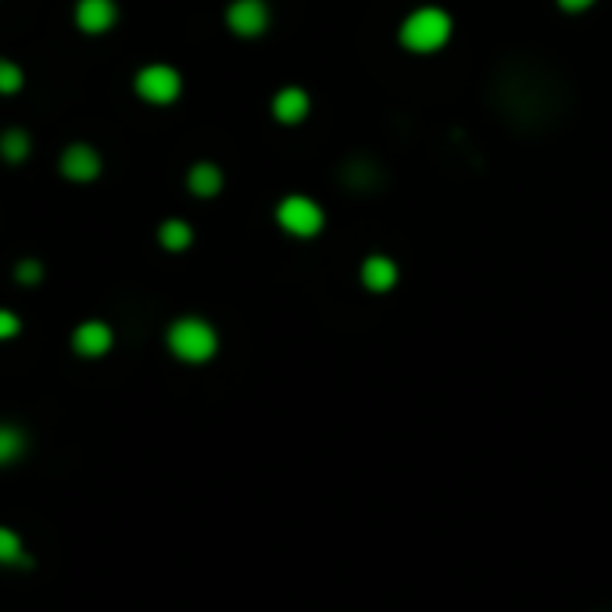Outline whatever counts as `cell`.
Wrapping results in <instances>:
<instances>
[{
    "label": "cell",
    "mask_w": 612,
    "mask_h": 612,
    "mask_svg": "<svg viewBox=\"0 0 612 612\" xmlns=\"http://www.w3.org/2000/svg\"><path fill=\"white\" fill-rule=\"evenodd\" d=\"M226 22L237 36H262L269 29V8L265 0H233Z\"/></svg>",
    "instance_id": "cell-5"
},
{
    "label": "cell",
    "mask_w": 612,
    "mask_h": 612,
    "mask_svg": "<svg viewBox=\"0 0 612 612\" xmlns=\"http://www.w3.org/2000/svg\"><path fill=\"white\" fill-rule=\"evenodd\" d=\"M29 448V437L11 423H0V466H15Z\"/></svg>",
    "instance_id": "cell-11"
},
{
    "label": "cell",
    "mask_w": 612,
    "mask_h": 612,
    "mask_svg": "<svg viewBox=\"0 0 612 612\" xmlns=\"http://www.w3.org/2000/svg\"><path fill=\"white\" fill-rule=\"evenodd\" d=\"M158 240H162V247H169V251H187L190 240H194V230H190L183 219H169V222H162Z\"/></svg>",
    "instance_id": "cell-14"
},
{
    "label": "cell",
    "mask_w": 612,
    "mask_h": 612,
    "mask_svg": "<svg viewBox=\"0 0 612 612\" xmlns=\"http://www.w3.org/2000/svg\"><path fill=\"white\" fill-rule=\"evenodd\" d=\"M190 190H194L197 197H215L222 190V172H219V165H212V162H201V165H194L190 169Z\"/></svg>",
    "instance_id": "cell-12"
},
{
    "label": "cell",
    "mask_w": 612,
    "mask_h": 612,
    "mask_svg": "<svg viewBox=\"0 0 612 612\" xmlns=\"http://www.w3.org/2000/svg\"><path fill=\"white\" fill-rule=\"evenodd\" d=\"M183 90V79H179L176 68L169 65H147L140 76H136V94L151 104H169Z\"/></svg>",
    "instance_id": "cell-4"
},
{
    "label": "cell",
    "mask_w": 612,
    "mask_h": 612,
    "mask_svg": "<svg viewBox=\"0 0 612 612\" xmlns=\"http://www.w3.org/2000/svg\"><path fill=\"white\" fill-rule=\"evenodd\" d=\"M344 179H348L355 190H369V187H376V183H380V169H376L373 162H362V158H358V162L348 165Z\"/></svg>",
    "instance_id": "cell-15"
},
{
    "label": "cell",
    "mask_w": 612,
    "mask_h": 612,
    "mask_svg": "<svg viewBox=\"0 0 612 612\" xmlns=\"http://www.w3.org/2000/svg\"><path fill=\"white\" fill-rule=\"evenodd\" d=\"M555 4H559V8L566 11V15H580V11L595 8L598 0H555Z\"/></svg>",
    "instance_id": "cell-20"
},
{
    "label": "cell",
    "mask_w": 612,
    "mask_h": 612,
    "mask_svg": "<svg viewBox=\"0 0 612 612\" xmlns=\"http://www.w3.org/2000/svg\"><path fill=\"white\" fill-rule=\"evenodd\" d=\"M169 351L179 362H190V366H201L208 358H215L219 351V333L212 323H204L197 315H183L169 326Z\"/></svg>",
    "instance_id": "cell-1"
},
{
    "label": "cell",
    "mask_w": 612,
    "mask_h": 612,
    "mask_svg": "<svg viewBox=\"0 0 612 612\" xmlns=\"http://www.w3.org/2000/svg\"><path fill=\"white\" fill-rule=\"evenodd\" d=\"M115 18H119V8H115V0H79L76 4V26L83 33H108L115 26Z\"/></svg>",
    "instance_id": "cell-8"
},
{
    "label": "cell",
    "mask_w": 612,
    "mask_h": 612,
    "mask_svg": "<svg viewBox=\"0 0 612 612\" xmlns=\"http://www.w3.org/2000/svg\"><path fill=\"white\" fill-rule=\"evenodd\" d=\"M111 344H115V333H111L108 323H97V319L76 326V333H72V348H76V355H83V358L108 355Z\"/></svg>",
    "instance_id": "cell-7"
},
{
    "label": "cell",
    "mask_w": 612,
    "mask_h": 612,
    "mask_svg": "<svg viewBox=\"0 0 612 612\" xmlns=\"http://www.w3.org/2000/svg\"><path fill=\"white\" fill-rule=\"evenodd\" d=\"M40 276H43V269L36 258H26V262L18 265V280L22 283H40Z\"/></svg>",
    "instance_id": "cell-19"
},
{
    "label": "cell",
    "mask_w": 612,
    "mask_h": 612,
    "mask_svg": "<svg viewBox=\"0 0 612 612\" xmlns=\"http://www.w3.org/2000/svg\"><path fill=\"white\" fill-rule=\"evenodd\" d=\"M0 154L8 158V162H22L29 154V136L22 129H8V133L0 136Z\"/></svg>",
    "instance_id": "cell-16"
},
{
    "label": "cell",
    "mask_w": 612,
    "mask_h": 612,
    "mask_svg": "<svg viewBox=\"0 0 612 612\" xmlns=\"http://www.w3.org/2000/svg\"><path fill=\"white\" fill-rule=\"evenodd\" d=\"M276 222H280L283 230L290 233V237H315V233L323 230V208L312 201V197L305 194H290L280 201V208H276Z\"/></svg>",
    "instance_id": "cell-3"
},
{
    "label": "cell",
    "mask_w": 612,
    "mask_h": 612,
    "mask_svg": "<svg viewBox=\"0 0 612 612\" xmlns=\"http://www.w3.org/2000/svg\"><path fill=\"white\" fill-rule=\"evenodd\" d=\"M0 566H29V552L11 527H0Z\"/></svg>",
    "instance_id": "cell-13"
},
{
    "label": "cell",
    "mask_w": 612,
    "mask_h": 612,
    "mask_svg": "<svg viewBox=\"0 0 612 612\" xmlns=\"http://www.w3.org/2000/svg\"><path fill=\"white\" fill-rule=\"evenodd\" d=\"M401 47L412 54H434L451 40V15L441 8H419L401 22Z\"/></svg>",
    "instance_id": "cell-2"
},
{
    "label": "cell",
    "mask_w": 612,
    "mask_h": 612,
    "mask_svg": "<svg viewBox=\"0 0 612 612\" xmlns=\"http://www.w3.org/2000/svg\"><path fill=\"white\" fill-rule=\"evenodd\" d=\"M22 90V68L15 61H0V94H18Z\"/></svg>",
    "instance_id": "cell-17"
},
{
    "label": "cell",
    "mask_w": 612,
    "mask_h": 612,
    "mask_svg": "<svg viewBox=\"0 0 612 612\" xmlns=\"http://www.w3.org/2000/svg\"><path fill=\"white\" fill-rule=\"evenodd\" d=\"M18 330H22V323H18V315H15V312H4V308H0V340L18 337Z\"/></svg>",
    "instance_id": "cell-18"
},
{
    "label": "cell",
    "mask_w": 612,
    "mask_h": 612,
    "mask_svg": "<svg viewBox=\"0 0 612 612\" xmlns=\"http://www.w3.org/2000/svg\"><path fill=\"white\" fill-rule=\"evenodd\" d=\"M61 172H65L72 183H90V179L101 176V154L90 144H72L61 154Z\"/></svg>",
    "instance_id": "cell-6"
},
{
    "label": "cell",
    "mask_w": 612,
    "mask_h": 612,
    "mask_svg": "<svg viewBox=\"0 0 612 612\" xmlns=\"http://www.w3.org/2000/svg\"><path fill=\"white\" fill-rule=\"evenodd\" d=\"M308 108H312V101H308V94L301 90V86H283L280 94L272 97V115H276L283 126H298V122H305Z\"/></svg>",
    "instance_id": "cell-10"
},
{
    "label": "cell",
    "mask_w": 612,
    "mask_h": 612,
    "mask_svg": "<svg viewBox=\"0 0 612 612\" xmlns=\"http://www.w3.org/2000/svg\"><path fill=\"white\" fill-rule=\"evenodd\" d=\"M362 287L366 290H373V294H387V290H394L398 287V262L394 258H387V255H369L366 262H362Z\"/></svg>",
    "instance_id": "cell-9"
}]
</instances>
